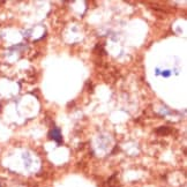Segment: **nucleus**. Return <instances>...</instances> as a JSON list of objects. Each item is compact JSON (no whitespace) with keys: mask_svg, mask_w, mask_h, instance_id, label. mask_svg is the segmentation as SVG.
Instances as JSON below:
<instances>
[{"mask_svg":"<svg viewBox=\"0 0 187 187\" xmlns=\"http://www.w3.org/2000/svg\"><path fill=\"white\" fill-rule=\"evenodd\" d=\"M50 137L57 141V143H61L62 142V137H61V133H60V129L59 128H53L51 132H50Z\"/></svg>","mask_w":187,"mask_h":187,"instance_id":"nucleus-1","label":"nucleus"},{"mask_svg":"<svg viewBox=\"0 0 187 187\" xmlns=\"http://www.w3.org/2000/svg\"><path fill=\"white\" fill-rule=\"evenodd\" d=\"M170 74H171V72L170 71H165V72H162V75L163 76H165V78H168Z\"/></svg>","mask_w":187,"mask_h":187,"instance_id":"nucleus-2","label":"nucleus"}]
</instances>
